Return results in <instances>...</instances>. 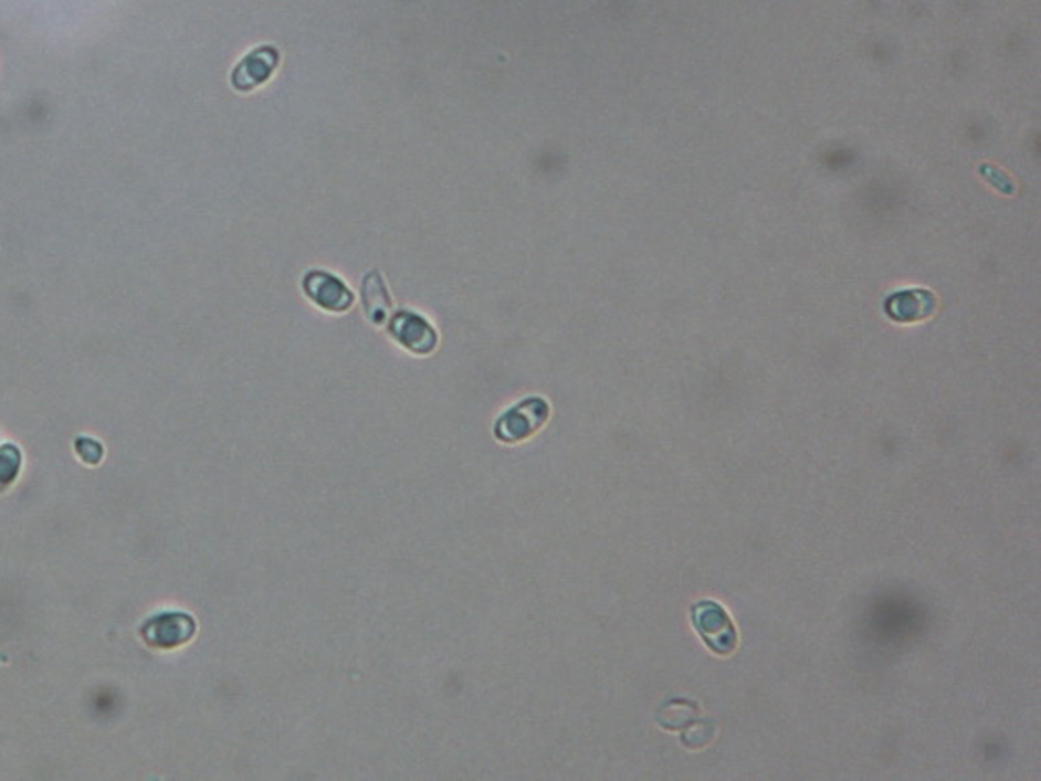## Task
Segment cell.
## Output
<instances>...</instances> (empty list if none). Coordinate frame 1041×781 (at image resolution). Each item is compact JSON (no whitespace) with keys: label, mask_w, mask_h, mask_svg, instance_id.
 Masks as SVG:
<instances>
[{"label":"cell","mask_w":1041,"mask_h":781,"mask_svg":"<svg viewBox=\"0 0 1041 781\" xmlns=\"http://www.w3.org/2000/svg\"><path fill=\"white\" fill-rule=\"evenodd\" d=\"M194 634V621L188 615H162L153 623V642L159 646H176Z\"/></svg>","instance_id":"cell-8"},{"label":"cell","mask_w":1041,"mask_h":781,"mask_svg":"<svg viewBox=\"0 0 1041 781\" xmlns=\"http://www.w3.org/2000/svg\"><path fill=\"white\" fill-rule=\"evenodd\" d=\"M937 307L934 294L927 291L894 292L885 300V313L898 324H915L932 317Z\"/></svg>","instance_id":"cell-6"},{"label":"cell","mask_w":1041,"mask_h":781,"mask_svg":"<svg viewBox=\"0 0 1041 781\" xmlns=\"http://www.w3.org/2000/svg\"><path fill=\"white\" fill-rule=\"evenodd\" d=\"M692 623L713 653L729 654L737 646V630L727 611L715 600L692 606Z\"/></svg>","instance_id":"cell-2"},{"label":"cell","mask_w":1041,"mask_h":781,"mask_svg":"<svg viewBox=\"0 0 1041 781\" xmlns=\"http://www.w3.org/2000/svg\"><path fill=\"white\" fill-rule=\"evenodd\" d=\"M550 418V404L541 397H529L520 400L519 404L504 411L494 423V436L506 444L523 442Z\"/></svg>","instance_id":"cell-1"},{"label":"cell","mask_w":1041,"mask_h":781,"mask_svg":"<svg viewBox=\"0 0 1041 781\" xmlns=\"http://www.w3.org/2000/svg\"><path fill=\"white\" fill-rule=\"evenodd\" d=\"M979 171H981V176H984L993 188H998L1002 194H1008V197L1014 194L1017 186L1006 176L1005 171H1000V169H996V167H991V165H981Z\"/></svg>","instance_id":"cell-9"},{"label":"cell","mask_w":1041,"mask_h":781,"mask_svg":"<svg viewBox=\"0 0 1041 781\" xmlns=\"http://www.w3.org/2000/svg\"><path fill=\"white\" fill-rule=\"evenodd\" d=\"M360 298L365 307V317L371 326L383 327L392 315V296L386 286V279L378 270L365 273L360 284Z\"/></svg>","instance_id":"cell-7"},{"label":"cell","mask_w":1041,"mask_h":781,"mask_svg":"<svg viewBox=\"0 0 1041 781\" xmlns=\"http://www.w3.org/2000/svg\"><path fill=\"white\" fill-rule=\"evenodd\" d=\"M280 61H282V55L277 46L273 44L256 46L249 55L242 56L240 63L235 65L230 77L234 91L246 94V92L265 86L273 77V73L277 72Z\"/></svg>","instance_id":"cell-4"},{"label":"cell","mask_w":1041,"mask_h":781,"mask_svg":"<svg viewBox=\"0 0 1041 781\" xmlns=\"http://www.w3.org/2000/svg\"><path fill=\"white\" fill-rule=\"evenodd\" d=\"M306 298L327 313H346L355 305V294L338 275L325 270H311L303 277Z\"/></svg>","instance_id":"cell-5"},{"label":"cell","mask_w":1041,"mask_h":781,"mask_svg":"<svg viewBox=\"0 0 1041 781\" xmlns=\"http://www.w3.org/2000/svg\"><path fill=\"white\" fill-rule=\"evenodd\" d=\"M386 326L396 342L413 355H430L438 348L435 327L414 310H398L395 315H390Z\"/></svg>","instance_id":"cell-3"}]
</instances>
